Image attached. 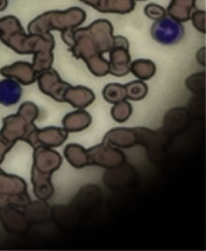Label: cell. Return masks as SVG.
Instances as JSON below:
<instances>
[{
  "instance_id": "obj_1",
  "label": "cell",
  "mask_w": 206,
  "mask_h": 251,
  "mask_svg": "<svg viewBox=\"0 0 206 251\" xmlns=\"http://www.w3.org/2000/svg\"><path fill=\"white\" fill-rule=\"evenodd\" d=\"M63 42L75 59H81L97 77L110 74V63L103 57L113 46V26L108 20L93 21L84 28H74L61 33Z\"/></svg>"
},
{
  "instance_id": "obj_2",
  "label": "cell",
  "mask_w": 206,
  "mask_h": 251,
  "mask_svg": "<svg viewBox=\"0 0 206 251\" xmlns=\"http://www.w3.org/2000/svg\"><path fill=\"white\" fill-rule=\"evenodd\" d=\"M0 40L4 45L20 55L33 54V67L41 73L51 68L54 62L53 50L55 39L49 35L26 34L20 21L13 15L0 19Z\"/></svg>"
},
{
  "instance_id": "obj_3",
  "label": "cell",
  "mask_w": 206,
  "mask_h": 251,
  "mask_svg": "<svg viewBox=\"0 0 206 251\" xmlns=\"http://www.w3.org/2000/svg\"><path fill=\"white\" fill-rule=\"evenodd\" d=\"M33 158L34 163L32 168V183L34 194L39 200L47 201L55 193L51 183V174L61 167L62 158L59 152L44 146L34 148Z\"/></svg>"
},
{
  "instance_id": "obj_4",
  "label": "cell",
  "mask_w": 206,
  "mask_h": 251,
  "mask_svg": "<svg viewBox=\"0 0 206 251\" xmlns=\"http://www.w3.org/2000/svg\"><path fill=\"white\" fill-rule=\"evenodd\" d=\"M86 20L85 11L80 7H71L65 11H48L39 15L28 24V33L35 35H49L51 30L74 29Z\"/></svg>"
},
{
  "instance_id": "obj_5",
  "label": "cell",
  "mask_w": 206,
  "mask_h": 251,
  "mask_svg": "<svg viewBox=\"0 0 206 251\" xmlns=\"http://www.w3.org/2000/svg\"><path fill=\"white\" fill-rule=\"evenodd\" d=\"M29 203L25 180L0 170V208L13 207L23 210Z\"/></svg>"
},
{
  "instance_id": "obj_6",
  "label": "cell",
  "mask_w": 206,
  "mask_h": 251,
  "mask_svg": "<svg viewBox=\"0 0 206 251\" xmlns=\"http://www.w3.org/2000/svg\"><path fill=\"white\" fill-rule=\"evenodd\" d=\"M2 124L4 125L0 131V138L10 144L12 148L18 140H23L27 143L29 136L36 128L34 122L28 121L20 113L5 117L2 119Z\"/></svg>"
},
{
  "instance_id": "obj_7",
  "label": "cell",
  "mask_w": 206,
  "mask_h": 251,
  "mask_svg": "<svg viewBox=\"0 0 206 251\" xmlns=\"http://www.w3.org/2000/svg\"><path fill=\"white\" fill-rule=\"evenodd\" d=\"M185 34V28L180 21L165 14L161 19L155 20L150 29L151 38L160 45H177Z\"/></svg>"
},
{
  "instance_id": "obj_8",
  "label": "cell",
  "mask_w": 206,
  "mask_h": 251,
  "mask_svg": "<svg viewBox=\"0 0 206 251\" xmlns=\"http://www.w3.org/2000/svg\"><path fill=\"white\" fill-rule=\"evenodd\" d=\"M110 53V74L116 77H124L131 73L132 57L129 53L128 40L125 36H114Z\"/></svg>"
},
{
  "instance_id": "obj_9",
  "label": "cell",
  "mask_w": 206,
  "mask_h": 251,
  "mask_svg": "<svg viewBox=\"0 0 206 251\" xmlns=\"http://www.w3.org/2000/svg\"><path fill=\"white\" fill-rule=\"evenodd\" d=\"M87 151L89 166H99L107 170H113L123 166L126 161V155L119 149L111 148L105 143L93 146Z\"/></svg>"
},
{
  "instance_id": "obj_10",
  "label": "cell",
  "mask_w": 206,
  "mask_h": 251,
  "mask_svg": "<svg viewBox=\"0 0 206 251\" xmlns=\"http://www.w3.org/2000/svg\"><path fill=\"white\" fill-rule=\"evenodd\" d=\"M148 130L144 128H128V127H117L108 131L104 137L103 143L114 149H128L138 145L144 139Z\"/></svg>"
},
{
  "instance_id": "obj_11",
  "label": "cell",
  "mask_w": 206,
  "mask_h": 251,
  "mask_svg": "<svg viewBox=\"0 0 206 251\" xmlns=\"http://www.w3.org/2000/svg\"><path fill=\"white\" fill-rule=\"evenodd\" d=\"M36 82H38L39 89H40L42 93L60 103L64 102V95L71 85L62 81L59 73L53 68L39 73Z\"/></svg>"
},
{
  "instance_id": "obj_12",
  "label": "cell",
  "mask_w": 206,
  "mask_h": 251,
  "mask_svg": "<svg viewBox=\"0 0 206 251\" xmlns=\"http://www.w3.org/2000/svg\"><path fill=\"white\" fill-rule=\"evenodd\" d=\"M68 131H65L63 127H36L29 136L27 143L32 148H38V146H44L49 149L59 148L68 138Z\"/></svg>"
},
{
  "instance_id": "obj_13",
  "label": "cell",
  "mask_w": 206,
  "mask_h": 251,
  "mask_svg": "<svg viewBox=\"0 0 206 251\" xmlns=\"http://www.w3.org/2000/svg\"><path fill=\"white\" fill-rule=\"evenodd\" d=\"M0 74L6 78L15 79V81L23 85L35 83L39 75L35 72L33 64L25 62V61H18V62L11 64V66L2 67L0 69Z\"/></svg>"
},
{
  "instance_id": "obj_14",
  "label": "cell",
  "mask_w": 206,
  "mask_h": 251,
  "mask_svg": "<svg viewBox=\"0 0 206 251\" xmlns=\"http://www.w3.org/2000/svg\"><path fill=\"white\" fill-rule=\"evenodd\" d=\"M0 222L8 232L17 235L23 234L29 225L25 212L13 207L0 208Z\"/></svg>"
},
{
  "instance_id": "obj_15",
  "label": "cell",
  "mask_w": 206,
  "mask_h": 251,
  "mask_svg": "<svg viewBox=\"0 0 206 251\" xmlns=\"http://www.w3.org/2000/svg\"><path fill=\"white\" fill-rule=\"evenodd\" d=\"M96 100L95 93L86 87H72L70 85L64 95V102L69 103L76 109H85Z\"/></svg>"
},
{
  "instance_id": "obj_16",
  "label": "cell",
  "mask_w": 206,
  "mask_h": 251,
  "mask_svg": "<svg viewBox=\"0 0 206 251\" xmlns=\"http://www.w3.org/2000/svg\"><path fill=\"white\" fill-rule=\"evenodd\" d=\"M92 117L84 109H78L74 112L68 113L62 119L63 128L68 132H81L91 125Z\"/></svg>"
},
{
  "instance_id": "obj_17",
  "label": "cell",
  "mask_w": 206,
  "mask_h": 251,
  "mask_svg": "<svg viewBox=\"0 0 206 251\" xmlns=\"http://www.w3.org/2000/svg\"><path fill=\"white\" fill-rule=\"evenodd\" d=\"M22 96V89L19 82L12 78L0 81V104L5 106L14 105Z\"/></svg>"
},
{
  "instance_id": "obj_18",
  "label": "cell",
  "mask_w": 206,
  "mask_h": 251,
  "mask_svg": "<svg viewBox=\"0 0 206 251\" xmlns=\"http://www.w3.org/2000/svg\"><path fill=\"white\" fill-rule=\"evenodd\" d=\"M196 0H171L170 5L166 8V14L170 15L180 23H185L191 18L192 11L195 10Z\"/></svg>"
},
{
  "instance_id": "obj_19",
  "label": "cell",
  "mask_w": 206,
  "mask_h": 251,
  "mask_svg": "<svg viewBox=\"0 0 206 251\" xmlns=\"http://www.w3.org/2000/svg\"><path fill=\"white\" fill-rule=\"evenodd\" d=\"M135 0H99L95 10L101 13L128 14L134 11Z\"/></svg>"
},
{
  "instance_id": "obj_20",
  "label": "cell",
  "mask_w": 206,
  "mask_h": 251,
  "mask_svg": "<svg viewBox=\"0 0 206 251\" xmlns=\"http://www.w3.org/2000/svg\"><path fill=\"white\" fill-rule=\"evenodd\" d=\"M64 157L72 167L78 168V170L89 166L87 151L83 146L78 145V144H69V145H66L64 149Z\"/></svg>"
},
{
  "instance_id": "obj_21",
  "label": "cell",
  "mask_w": 206,
  "mask_h": 251,
  "mask_svg": "<svg viewBox=\"0 0 206 251\" xmlns=\"http://www.w3.org/2000/svg\"><path fill=\"white\" fill-rule=\"evenodd\" d=\"M131 73L140 81H147L155 75L156 66L150 60H135L131 63Z\"/></svg>"
},
{
  "instance_id": "obj_22",
  "label": "cell",
  "mask_w": 206,
  "mask_h": 251,
  "mask_svg": "<svg viewBox=\"0 0 206 251\" xmlns=\"http://www.w3.org/2000/svg\"><path fill=\"white\" fill-rule=\"evenodd\" d=\"M103 97L107 103L117 104L126 100L125 85L119 83H108L103 89Z\"/></svg>"
},
{
  "instance_id": "obj_23",
  "label": "cell",
  "mask_w": 206,
  "mask_h": 251,
  "mask_svg": "<svg viewBox=\"0 0 206 251\" xmlns=\"http://www.w3.org/2000/svg\"><path fill=\"white\" fill-rule=\"evenodd\" d=\"M126 88V99L128 100H141L147 96L148 85L144 81H132L125 84Z\"/></svg>"
},
{
  "instance_id": "obj_24",
  "label": "cell",
  "mask_w": 206,
  "mask_h": 251,
  "mask_svg": "<svg viewBox=\"0 0 206 251\" xmlns=\"http://www.w3.org/2000/svg\"><path fill=\"white\" fill-rule=\"evenodd\" d=\"M133 112V106L128 100H123V102L113 104L111 109V116L117 123H125L129 119Z\"/></svg>"
},
{
  "instance_id": "obj_25",
  "label": "cell",
  "mask_w": 206,
  "mask_h": 251,
  "mask_svg": "<svg viewBox=\"0 0 206 251\" xmlns=\"http://www.w3.org/2000/svg\"><path fill=\"white\" fill-rule=\"evenodd\" d=\"M18 113L30 122H35L39 117V108L33 102H25L20 105Z\"/></svg>"
},
{
  "instance_id": "obj_26",
  "label": "cell",
  "mask_w": 206,
  "mask_h": 251,
  "mask_svg": "<svg viewBox=\"0 0 206 251\" xmlns=\"http://www.w3.org/2000/svg\"><path fill=\"white\" fill-rule=\"evenodd\" d=\"M189 79L193 81V83L192 82L186 81L185 84H186V87L190 89V90L193 91V93H203V91L205 90V74L204 73L190 76Z\"/></svg>"
},
{
  "instance_id": "obj_27",
  "label": "cell",
  "mask_w": 206,
  "mask_h": 251,
  "mask_svg": "<svg viewBox=\"0 0 206 251\" xmlns=\"http://www.w3.org/2000/svg\"><path fill=\"white\" fill-rule=\"evenodd\" d=\"M192 25L195 28L201 33H206V13L205 11L195 10L192 11L191 18Z\"/></svg>"
},
{
  "instance_id": "obj_28",
  "label": "cell",
  "mask_w": 206,
  "mask_h": 251,
  "mask_svg": "<svg viewBox=\"0 0 206 251\" xmlns=\"http://www.w3.org/2000/svg\"><path fill=\"white\" fill-rule=\"evenodd\" d=\"M144 14L151 20H157L161 19L162 17H165L166 14V11L165 7H162V6L157 4H148L146 7H144Z\"/></svg>"
},
{
  "instance_id": "obj_29",
  "label": "cell",
  "mask_w": 206,
  "mask_h": 251,
  "mask_svg": "<svg viewBox=\"0 0 206 251\" xmlns=\"http://www.w3.org/2000/svg\"><path fill=\"white\" fill-rule=\"evenodd\" d=\"M205 54H206V48L203 47L201 50H198V53H197V56L196 59L198 61L199 63H201V66H204L206 64V60H205Z\"/></svg>"
},
{
  "instance_id": "obj_30",
  "label": "cell",
  "mask_w": 206,
  "mask_h": 251,
  "mask_svg": "<svg viewBox=\"0 0 206 251\" xmlns=\"http://www.w3.org/2000/svg\"><path fill=\"white\" fill-rule=\"evenodd\" d=\"M8 6V0H0V12L5 11Z\"/></svg>"
},
{
  "instance_id": "obj_31",
  "label": "cell",
  "mask_w": 206,
  "mask_h": 251,
  "mask_svg": "<svg viewBox=\"0 0 206 251\" xmlns=\"http://www.w3.org/2000/svg\"><path fill=\"white\" fill-rule=\"evenodd\" d=\"M139 1H144V0H139Z\"/></svg>"
}]
</instances>
